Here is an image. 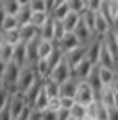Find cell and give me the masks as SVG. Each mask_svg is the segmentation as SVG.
I'll use <instances>...</instances> for the list:
<instances>
[{
    "mask_svg": "<svg viewBox=\"0 0 118 120\" xmlns=\"http://www.w3.org/2000/svg\"><path fill=\"white\" fill-rule=\"evenodd\" d=\"M111 29H113L111 22H109L100 11H97V15H95V34L97 36H106Z\"/></svg>",
    "mask_w": 118,
    "mask_h": 120,
    "instance_id": "obj_11",
    "label": "cell"
},
{
    "mask_svg": "<svg viewBox=\"0 0 118 120\" xmlns=\"http://www.w3.org/2000/svg\"><path fill=\"white\" fill-rule=\"evenodd\" d=\"M38 79H41V77L38 75V70H36L34 65L22 66V68H20V75H18V82H16V91H18V93H27V90H29Z\"/></svg>",
    "mask_w": 118,
    "mask_h": 120,
    "instance_id": "obj_1",
    "label": "cell"
},
{
    "mask_svg": "<svg viewBox=\"0 0 118 120\" xmlns=\"http://www.w3.org/2000/svg\"><path fill=\"white\" fill-rule=\"evenodd\" d=\"M2 41H4V40H2V30H0V45H2Z\"/></svg>",
    "mask_w": 118,
    "mask_h": 120,
    "instance_id": "obj_49",
    "label": "cell"
},
{
    "mask_svg": "<svg viewBox=\"0 0 118 120\" xmlns=\"http://www.w3.org/2000/svg\"><path fill=\"white\" fill-rule=\"evenodd\" d=\"M39 118L41 120H57V111L45 108V109L39 111Z\"/></svg>",
    "mask_w": 118,
    "mask_h": 120,
    "instance_id": "obj_35",
    "label": "cell"
},
{
    "mask_svg": "<svg viewBox=\"0 0 118 120\" xmlns=\"http://www.w3.org/2000/svg\"><path fill=\"white\" fill-rule=\"evenodd\" d=\"M2 40H4L5 43H11V45L18 43V41H20V32H18V29L4 30V32H2Z\"/></svg>",
    "mask_w": 118,
    "mask_h": 120,
    "instance_id": "obj_28",
    "label": "cell"
},
{
    "mask_svg": "<svg viewBox=\"0 0 118 120\" xmlns=\"http://www.w3.org/2000/svg\"><path fill=\"white\" fill-rule=\"evenodd\" d=\"M4 18H5V11H4V7L0 5V29H2V22H4Z\"/></svg>",
    "mask_w": 118,
    "mask_h": 120,
    "instance_id": "obj_45",
    "label": "cell"
},
{
    "mask_svg": "<svg viewBox=\"0 0 118 120\" xmlns=\"http://www.w3.org/2000/svg\"><path fill=\"white\" fill-rule=\"evenodd\" d=\"M91 68H93V63H91L88 57H84L81 63H77V65L72 68V75H74L77 81H86L89 72H91Z\"/></svg>",
    "mask_w": 118,
    "mask_h": 120,
    "instance_id": "obj_8",
    "label": "cell"
},
{
    "mask_svg": "<svg viewBox=\"0 0 118 120\" xmlns=\"http://www.w3.org/2000/svg\"><path fill=\"white\" fill-rule=\"evenodd\" d=\"M29 115H30V108H27V109H25L18 118H15V120H29Z\"/></svg>",
    "mask_w": 118,
    "mask_h": 120,
    "instance_id": "obj_43",
    "label": "cell"
},
{
    "mask_svg": "<svg viewBox=\"0 0 118 120\" xmlns=\"http://www.w3.org/2000/svg\"><path fill=\"white\" fill-rule=\"evenodd\" d=\"M47 108H48V109L57 111L59 108H61V102H59V95H57V97H50V99H48V104H47Z\"/></svg>",
    "mask_w": 118,
    "mask_h": 120,
    "instance_id": "obj_38",
    "label": "cell"
},
{
    "mask_svg": "<svg viewBox=\"0 0 118 120\" xmlns=\"http://www.w3.org/2000/svg\"><path fill=\"white\" fill-rule=\"evenodd\" d=\"M116 30H118V29H116Z\"/></svg>",
    "mask_w": 118,
    "mask_h": 120,
    "instance_id": "obj_53",
    "label": "cell"
},
{
    "mask_svg": "<svg viewBox=\"0 0 118 120\" xmlns=\"http://www.w3.org/2000/svg\"><path fill=\"white\" fill-rule=\"evenodd\" d=\"M59 102H61V108L70 109V108L75 104V99H74V97H63V95H59Z\"/></svg>",
    "mask_w": 118,
    "mask_h": 120,
    "instance_id": "obj_37",
    "label": "cell"
},
{
    "mask_svg": "<svg viewBox=\"0 0 118 120\" xmlns=\"http://www.w3.org/2000/svg\"><path fill=\"white\" fill-rule=\"evenodd\" d=\"M70 13V5H68V2H63V4H59V5H55L54 9H52V18H55V20H63L64 16Z\"/></svg>",
    "mask_w": 118,
    "mask_h": 120,
    "instance_id": "obj_24",
    "label": "cell"
},
{
    "mask_svg": "<svg viewBox=\"0 0 118 120\" xmlns=\"http://www.w3.org/2000/svg\"><path fill=\"white\" fill-rule=\"evenodd\" d=\"M82 120H95V118H91V116H84Z\"/></svg>",
    "mask_w": 118,
    "mask_h": 120,
    "instance_id": "obj_48",
    "label": "cell"
},
{
    "mask_svg": "<svg viewBox=\"0 0 118 120\" xmlns=\"http://www.w3.org/2000/svg\"><path fill=\"white\" fill-rule=\"evenodd\" d=\"M20 68H22V66H18L15 61H9V63L5 65V70H4L2 79H0V84L4 86V88H7L11 93L16 91V82H18Z\"/></svg>",
    "mask_w": 118,
    "mask_h": 120,
    "instance_id": "obj_2",
    "label": "cell"
},
{
    "mask_svg": "<svg viewBox=\"0 0 118 120\" xmlns=\"http://www.w3.org/2000/svg\"><path fill=\"white\" fill-rule=\"evenodd\" d=\"M86 52H88V45H79V47H75V49L68 50V52H64L63 57L66 59V63L74 68L77 63H81V61L86 57Z\"/></svg>",
    "mask_w": 118,
    "mask_h": 120,
    "instance_id": "obj_7",
    "label": "cell"
},
{
    "mask_svg": "<svg viewBox=\"0 0 118 120\" xmlns=\"http://www.w3.org/2000/svg\"><path fill=\"white\" fill-rule=\"evenodd\" d=\"M79 45H81V41H79V38L74 34V32H66V34L55 43V47H57L63 54L68 52V50H72V49H75V47H79Z\"/></svg>",
    "mask_w": 118,
    "mask_h": 120,
    "instance_id": "obj_10",
    "label": "cell"
},
{
    "mask_svg": "<svg viewBox=\"0 0 118 120\" xmlns=\"http://www.w3.org/2000/svg\"><path fill=\"white\" fill-rule=\"evenodd\" d=\"M13 49H15V45L2 41V45H0V59L5 61V63L13 61Z\"/></svg>",
    "mask_w": 118,
    "mask_h": 120,
    "instance_id": "obj_25",
    "label": "cell"
},
{
    "mask_svg": "<svg viewBox=\"0 0 118 120\" xmlns=\"http://www.w3.org/2000/svg\"><path fill=\"white\" fill-rule=\"evenodd\" d=\"M95 15H97V11H91V9H88V7H86V11L81 15V18L84 20V23L89 27V30H91L93 34H95Z\"/></svg>",
    "mask_w": 118,
    "mask_h": 120,
    "instance_id": "obj_26",
    "label": "cell"
},
{
    "mask_svg": "<svg viewBox=\"0 0 118 120\" xmlns=\"http://www.w3.org/2000/svg\"><path fill=\"white\" fill-rule=\"evenodd\" d=\"M5 65H7V63H5V61H2V59H0V79H2V75H4V70H5Z\"/></svg>",
    "mask_w": 118,
    "mask_h": 120,
    "instance_id": "obj_46",
    "label": "cell"
},
{
    "mask_svg": "<svg viewBox=\"0 0 118 120\" xmlns=\"http://www.w3.org/2000/svg\"><path fill=\"white\" fill-rule=\"evenodd\" d=\"M93 100H95V91L91 90V86L86 81H79L77 91H75V102H79L82 106H88Z\"/></svg>",
    "mask_w": 118,
    "mask_h": 120,
    "instance_id": "obj_5",
    "label": "cell"
},
{
    "mask_svg": "<svg viewBox=\"0 0 118 120\" xmlns=\"http://www.w3.org/2000/svg\"><path fill=\"white\" fill-rule=\"evenodd\" d=\"M30 15H32V9H30L29 4L20 5L18 13L15 15L16 16V22H18V27H20V25H23V23H29V22H30Z\"/></svg>",
    "mask_w": 118,
    "mask_h": 120,
    "instance_id": "obj_17",
    "label": "cell"
},
{
    "mask_svg": "<svg viewBox=\"0 0 118 120\" xmlns=\"http://www.w3.org/2000/svg\"><path fill=\"white\" fill-rule=\"evenodd\" d=\"M70 116H72V118H77V120H82L84 116H86V106L75 102V104L70 108Z\"/></svg>",
    "mask_w": 118,
    "mask_h": 120,
    "instance_id": "obj_29",
    "label": "cell"
},
{
    "mask_svg": "<svg viewBox=\"0 0 118 120\" xmlns=\"http://www.w3.org/2000/svg\"><path fill=\"white\" fill-rule=\"evenodd\" d=\"M77 86H79V81L72 75L70 79H66L64 82H61V84H59V95H63V97H74V99H75Z\"/></svg>",
    "mask_w": 118,
    "mask_h": 120,
    "instance_id": "obj_14",
    "label": "cell"
},
{
    "mask_svg": "<svg viewBox=\"0 0 118 120\" xmlns=\"http://www.w3.org/2000/svg\"><path fill=\"white\" fill-rule=\"evenodd\" d=\"M107 120H118V108L107 106Z\"/></svg>",
    "mask_w": 118,
    "mask_h": 120,
    "instance_id": "obj_41",
    "label": "cell"
},
{
    "mask_svg": "<svg viewBox=\"0 0 118 120\" xmlns=\"http://www.w3.org/2000/svg\"><path fill=\"white\" fill-rule=\"evenodd\" d=\"M66 34V29H64V25L61 20H55L54 18V43H57L63 36Z\"/></svg>",
    "mask_w": 118,
    "mask_h": 120,
    "instance_id": "obj_30",
    "label": "cell"
},
{
    "mask_svg": "<svg viewBox=\"0 0 118 120\" xmlns=\"http://www.w3.org/2000/svg\"><path fill=\"white\" fill-rule=\"evenodd\" d=\"M111 88H113L114 93H118V72H114V77L111 81Z\"/></svg>",
    "mask_w": 118,
    "mask_h": 120,
    "instance_id": "obj_42",
    "label": "cell"
},
{
    "mask_svg": "<svg viewBox=\"0 0 118 120\" xmlns=\"http://www.w3.org/2000/svg\"><path fill=\"white\" fill-rule=\"evenodd\" d=\"M72 116H70V109H66V108H59L57 109V120H70Z\"/></svg>",
    "mask_w": 118,
    "mask_h": 120,
    "instance_id": "obj_40",
    "label": "cell"
},
{
    "mask_svg": "<svg viewBox=\"0 0 118 120\" xmlns=\"http://www.w3.org/2000/svg\"><path fill=\"white\" fill-rule=\"evenodd\" d=\"M0 5L4 7L5 15H13V16H15L16 13H18V9H20L18 0H0Z\"/></svg>",
    "mask_w": 118,
    "mask_h": 120,
    "instance_id": "obj_27",
    "label": "cell"
},
{
    "mask_svg": "<svg viewBox=\"0 0 118 120\" xmlns=\"http://www.w3.org/2000/svg\"><path fill=\"white\" fill-rule=\"evenodd\" d=\"M39 36H41L43 40L54 41V18H52V15L47 18V22H45L41 27H39Z\"/></svg>",
    "mask_w": 118,
    "mask_h": 120,
    "instance_id": "obj_16",
    "label": "cell"
},
{
    "mask_svg": "<svg viewBox=\"0 0 118 120\" xmlns=\"http://www.w3.org/2000/svg\"><path fill=\"white\" fill-rule=\"evenodd\" d=\"M116 36H118V30H116Z\"/></svg>",
    "mask_w": 118,
    "mask_h": 120,
    "instance_id": "obj_51",
    "label": "cell"
},
{
    "mask_svg": "<svg viewBox=\"0 0 118 120\" xmlns=\"http://www.w3.org/2000/svg\"><path fill=\"white\" fill-rule=\"evenodd\" d=\"M114 68H107V66H100L98 65V75H100V81H102L104 88L106 86H111V81L114 77Z\"/></svg>",
    "mask_w": 118,
    "mask_h": 120,
    "instance_id": "obj_20",
    "label": "cell"
},
{
    "mask_svg": "<svg viewBox=\"0 0 118 120\" xmlns=\"http://www.w3.org/2000/svg\"><path fill=\"white\" fill-rule=\"evenodd\" d=\"M9 99H11V91L0 84V111L4 109V106L9 102Z\"/></svg>",
    "mask_w": 118,
    "mask_h": 120,
    "instance_id": "obj_34",
    "label": "cell"
},
{
    "mask_svg": "<svg viewBox=\"0 0 118 120\" xmlns=\"http://www.w3.org/2000/svg\"><path fill=\"white\" fill-rule=\"evenodd\" d=\"M18 32H20V41H23V43H27V41L34 40L36 36L39 34V30L36 29L32 23H23L18 27Z\"/></svg>",
    "mask_w": 118,
    "mask_h": 120,
    "instance_id": "obj_15",
    "label": "cell"
},
{
    "mask_svg": "<svg viewBox=\"0 0 118 120\" xmlns=\"http://www.w3.org/2000/svg\"><path fill=\"white\" fill-rule=\"evenodd\" d=\"M102 5V0H86V7L91 11H98Z\"/></svg>",
    "mask_w": 118,
    "mask_h": 120,
    "instance_id": "obj_39",
    "label": "cell"
},
{
    "mask_svg": "<svg viewBox=\"0 0 118 120\" xmlns=\"http://www.w3.org/2000/svg\"><path fill=\"white\" fill-rule=\"evenodd\" d=\"M97 65H100V66H107V68H116L114 57H113V54L109 52V49L106 47L104 40H102V45H100V52H98V63H97Z\"/></svg>",
    "mask_w": 118,
    "mask_h": 120,
    "instance_id": "obj_13",
    "label": "cell"
},
{
    "mask_svg": "<svg viewBox=\"0 0 118 120\" xmlns=\"http://www.w3.org/2000/svg\"><path fill=\"white\" fill-rule=\"evenodd\" d=\"M29 5L32 11H47V0H30Z\"/></svg>",
    "mask_w": 118,
    "mask_h": 120,
    "instance_id": "obj_36",
    "label": "cell"
},
{
    "mask_svg": "<svg viewBox=\"0 0 118 120\" xmlns=\"http://www.w3.org/2000/svg\"><path fill=\"white\" fill-rule=\"evenodd\" d=\"M47 104H48V95H47V91L43 90V84H41V90H39V93L36 95L34 104H32V108H30V109L41 111V109H45V108H47Z\"/></svg>",
    "mask_w": 118,
    "mask_h": 120,
    "instance_id": "obj_21",
    "label": "cell"
},
{
    "mask_svg": "<svg viewBox=\"0 0 118 120\" xmlns=\"http://www.w3.org/2000/svg\"><path fill=\"white\" fill-rule=\"evenodd\" d=\"M54 49H55V43H54V41L39 38V45H38V56H39V59L47 57V56H48Z\"/></svg>",
    "mask_w": 118,
    "mask_h": 120,
    "instance_id": "obj_19",
    "label": "cell"
},
{
    "mask_svg": "<svg viewBox=\"0 0 118 120\" xmlns=\"http://www.w3.org/2000/svg\"><path fill=\"white\" fill-rule=\"evenodd\" d=\"M27 108H29V104H27V99H25L23 93H18V91L11 93V99H9V111H11V118H13V120L18 118V116L22 115V113H23Z\"/></svg>",
    "mask_w": 118,
    "mask_h": 120,
    "instance_id": "obj_3",
    "label": "cell"
},
{
    "mask_svg": "<svg viewBox=\"0 0 118 120\" xmlns=\"http://www.w3.org/2000/svg\"><path fill=\"white\" fill-rule=\"evenodd\" d=\"M29 120H41V118H39V111H36V109H30Z\"/></svg>",
    "mask_w": 118,
    "mask_h": 120,
    "instance_id": "obj_44",
    "label": "cell"
},
{
    "mask_svg": "<svg viewBox=\"0 0 118 120\" xmlns=\"http://www.w3.org/2000/svg\"><path fill=\"white\" fill-rule=\"evenodd\" d=\"M79 20H81V15H79V13H75V11H70V13L64 16L61 22H63L66 32H72V30L75 29V25L79 23Z\"/></svg>",
    "mask_w": 118,
    "mask_h": 120,
    "instance_id": "obj_18",
    "label": "cell"
},
{
    "mask_svg": "<svg viewBox=\"0 0 118 120\" xmlns=\"http://www.w3.org/2000/svg\"><path fill=\"white\" fill-rule=\"evenodd\" d=\"M70 5V11H75L79 15H82L86 11V0H66Z\"/></svg>",
    "mask_w": 118,
    "mask_h": 120,
    "instance_id": "obj_32",
    "label": "cell"
},
{
    "mask_svg": "<svg viewBox=\"0 0 118 120\" xmlns=\"http://www.w3.org/2000/svg\"><path fill=\"white\" fill-rule=\"evenodd\" d=\"M86 82H88V84L91 86V90L95 91V99H98L100 93H102V90H104V84H102V81H100V75H98V65H93V68H91V72H89V75H88V79H86Z\"/></svg>",
    "mask_w": 118,
    "mask_h": 120,
    "instance_id": "obj_9",
    "label": "cell"
},
{
    "mask_svg": "<svg viewBox=\"0 0 118 120\" xmlns=\"http://www.w3.org/2000/svg\"><path fill=\"white\" fill-rule=\"evenodd\" d=\"M72 32H74V34L79 38L81 45H89V43H91V41H93L95 38H97V36H95L93 32L89 30V27H88V25L84 23V20H82V18L79 20V23L75 25V29L72 30Z\"/></svg>",
    "mask_w": 118,
    "mask_h": 120,
    "instance_id": "obj_6",
    "label": "cell"
},
{
    "mask_svg": "<svg viewBox=\"0 0 118 120\" xmlns=\"http://www.w3.org/2000/svg\"><path fill=\"white\" fill-rule=\"evenodd\" d=\"M43 90L47 91V95L50 97H57L59 95V82H55L54 79H50V77H45L43 79Z\"/></svg>",
    "mask_w": 118,
    "mask_h": 120,
    "instance_id": "obj_22",
    "label": "cell"
},
{
    "mask_svg": "<svg viewBox=\"0 0 118 120\" xmlns=\"http://www.w3.org/2000/svg\"><path fill=\"white\" fill-rule=\"evenodd\" d=\"M116 72H118V66H116Z\"/></svg>",
    "mask_w": 118,
    "mask_h": 120,
    "instance_id": "obj_52",
    "label": "cell"
},
{
    "mask_svg": "<svg viewBox=\"0 0 118 120\" xmlns=\"http://www.w3.org/2000/svg\"><path fill=\"white\" fill-rule=\"evenodd\" d=\"M13 61H15L18 66L27 65V43H23V41L15 43V49H13Z\"/></svg>",
    "mask_w": 118,
    "mask_h": 120,
    "instance_id": "obj_12",
    "label": "cell"
},
{
    "mask_svg": "<svg viewBox=\"0 0 118 120\" xmlns=\"http://www.w3.org/2000/svg\"><path fill=\"white\" fill-rule=\"evenodd\" d=\"M48 77L61 84V82H64L66 79H70V77H72V66H70L68 63H66V59L63 57V59H61L57 65L52 68V72L48 74Z\"/></svg>",
    "mask_w": 118,
    "mask_h": 120,
    "instance_id": "obj_4",
    "label": "cell"
},
{
    "mask_svg": "<svg viewBox=\"0 0 118 120\" xmlns=\"http://www.w3.org/2000/svg\"><path fill=\"white\" fill-rule=\"evenodd\" d=\"M70 120H77V118H70Z\"/></svg>",
    "mask_w": 118,
    "mask_h": 120,
    "instance_id": "obj_50",
    "label": "cell"
},
{
    "mask_svg": "<svg viewBox=\"0 0 118 120\" xmlns=\"http://www.w3.org/2000/svg\"><path fill=\"white\" fill-rule=\"evenodd\" d=\"M29 2H30V0H18L20 5H25V4H29Z\"/></svg>",
    "mask_w": 118,
    "mask_h": 120,
    "instance_id": "obj_47",
    "label": "cell"
},
{
    "mask_svg": "<svg viewBox=\"0 0 118 120\" xmlns=\"http://www.w3.org/2000/svg\"><path fill=\"white\" fill-rule=\"evenodd\" d=\"M95 118L97 120H107V106L98 99H97V113H95Z\"/></svg>",
    "mask_w": 118,
    "mask_h": 120,
    "instance_id": "obj_33",
    "label": "cell"
},
{
    "mask_svg": "<svg viewBox=\"0 0 118 120\" xmlns=\"http://www.w3.org/2000/svg\"><path fill=\"white\" fill-rule=\"evenodd\" d=\"M11 29H18V22H16V16L13 15H5L4 22H2V32L4 30H11Z\"/></svg>",
    "mask_w": 118,
    "mask_h": 120,
    "instance_id": "obj_31",
    "label": "cell"
},
{
    "mask_svg": "<svg viewBox=\"0 0 118 120\" xmlns=\"http://www.w3.org/2000/svg\"><path fill=\"white\" fill-rule=\"evenodd\" d=\"M48 16H50V13H47V11H32L29 23H32L36 29L39 30V27H41V25L47 22V18H48Z\"/></svg>",
    "mask_w": 118,
    "mask_h": 120,
    "instance_id": "obj_23",
    "label": "cell"
}]
</instances>
